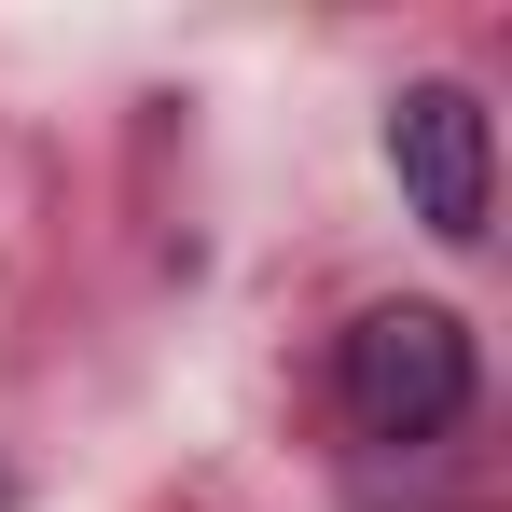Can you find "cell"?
I'll return each mask as SVG.
<instances>
[{
	"label": "cell",
	"mask_w": 512,
	"mask_h": 512,
	"mask_svg": "<svg viewBox=\"0 0 512 512\" xmlns=\"http://www.w3.org/2000/svg\"><path fill=\"white\" fill-rule=\"evenodd\" d=\"M471 388H485V360H471L457 305H360L333 346V402L360 443H443L471 416Z\"/></svg>",
	"instance_id": "1"
},
{
	"label": "cell",
	"mask_w": 512,
	"mask_h": 512,
	"mask_svg": "<svg viewBox=\"0 0 512 512\" xmlns=\"http://www.w3.org/2000/svg\"><path fill=\"white\" fill-rule=\"evenodd\" d=\"M388 180H402V208H416L443 250H471L485 236V208H499V125H485V97L471 84H402L388 97Z\"/></svg>",
	"instance_id": "2"
}]
</instances>
